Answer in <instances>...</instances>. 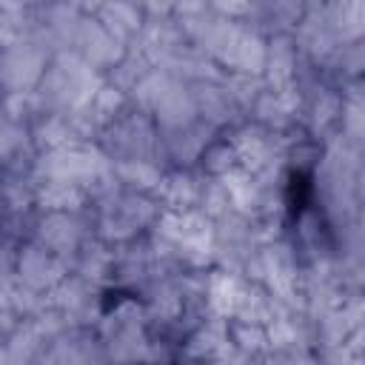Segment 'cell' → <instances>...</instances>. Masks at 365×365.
Here are the masks:
<instances>
[{"mask_svg":"<svg viewBox=\"0 0 365 365\" xmlns=\"http://www.w3.org/2000/svg\"><path fill=\"white\" fill-rule=\"evenodd\" d=\"M308 202H311V177L297 171V174H291V182H288V214H291V220H299L302 211L308 208Z\"/></svg>","mask_w":365,"mask_h":365,"instance_id":"cell-1","label":"cell"}]
</instances>
